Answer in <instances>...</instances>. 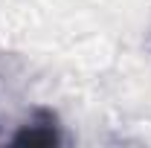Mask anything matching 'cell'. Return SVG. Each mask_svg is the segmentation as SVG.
I'll use <instances>...</instances> for the list:
<instances>
[{
    "label": "cell",
    "mask_w": 151,
    "mask_h": 148,
    "mask_svg": "<svg viewBox=\"0 0 151 148\" xmlns=\"http://www.w3.org/2000/svg\"><path fill=\"white\" fill-rule=\"evenodd\" d=\"M12 142L15 145H58L61 142V134H58L55 113L47 111V108H38L32 113V119L12 137Z\"/></svg>",
    "instance_id": "cell-1"
}]
</instances>
